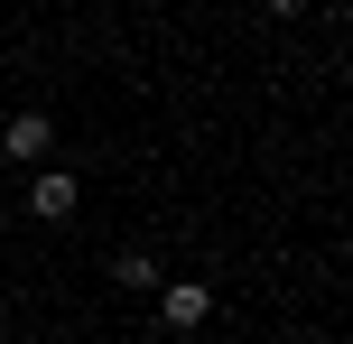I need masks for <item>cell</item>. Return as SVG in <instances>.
<instances>
[{"mask_svg": "<svg viewBox=\"0 0 353 344\" xmlns=\"http://www.w3.org/2000/svg\"><path fill=\"white\" fill-rule=\"evenodd\" d=\"M205 316H214V289H205V279H159V326L195 335Z\"/></svg>", "mask_w": 353, "mask_h": 344, "instance_id": "1", "label": "cell"}, {"mask_svg": "<svg viewBox=\"0 0 353 344\" xmlns=\"http://www.w3.org/2000/svg\"><path fill=\"white\" fill-rule=\"evenodd\" d=\"M47 149H56V121H47V112H19V121L0 130V159H10V168H37Z\"/></svg>", "mask_w": 353, "mask_h": 344, "instance_id": "2", "label": "cell"}, {"mask_svg": "<svg viewBox=\"0 0 353 344\" xmlns=\"http://www.w3.org/2000/svg\"><path fill=\"white\" fill-rule=\"evenodd\" d=\"M28 214H37V223H65V214H74V177H65V168H37Z\"/></svg>", "mask_w": 353, "mask_h": 344, "instance_id": "3", "label": "cell"}, {"mask_svg": "<svg viewBox=\"0 0 353 344\" xmlns=\"http://www.w3.org/2000/svg\"><path fill=\"white\" fill-rule=\"evenodd\" d=\"M112 279H121V289H149V298H159V252H121V261H112Z\"/></svg>", "mask_w": 353, "mask_h": 344, "instance_id": "4", "label": "cell"}]
</instances>
